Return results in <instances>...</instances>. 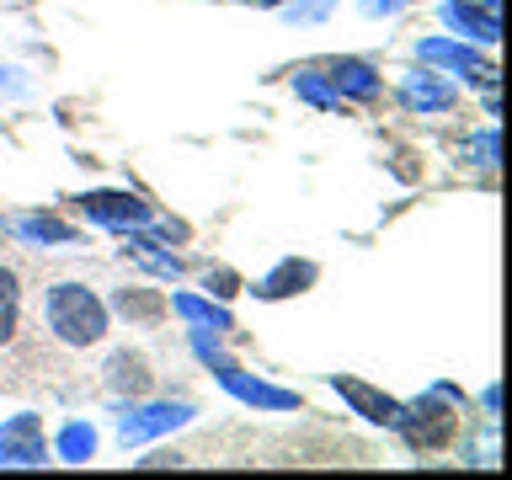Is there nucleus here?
Wrapping results in <instances>:
<instances>
[{
  "instance_id": "18",
  "label": "nucleus",
  "mask_w": 512,
  "mask_h": 480,
  "mask_svg": "<svg viewBox=\"0 0 512 480\" xmlns=\"http://www.w3.org/2000/svg\"><path fill=\"white\" fill-rule=\"evenodd\" d=\"M176 310L192 315V320H219V326H224V315L214 310V304H203V299H176Z\"/></svg>"
},
{
  "instance_id": "13",
  "label": "nucleus",
  "mask_w": 512,
  "mask_h": 480,
  "mask_svg": "<svg viewBox=\"0 0 512 480\" xmlns=\"http://www.w3.org/2000/svg\"><path fill=\"white\" fill-rule=\"evenodd\" d=\"M406 102L411 107H454V86H443V80H422V75H416V80H406Z\"/></svg>"
},
{
  "instance_id": "5",
  "label": "nucleus",
  "mask_w": 512,
  "mask_h": 480,
  "mask_svg": "<svg viewBox=\"0 0 512 480\" xmlns=\"http://www.w3.org/2000/svg\"><path fill=\"white\" fill-rule=\"evenodd\" d=\"M80 208H86L91 219H102V224H139V219H150V208H144L134 192H91V198H80Z\"/></svg>"
},
{
  "instance_id": "14",
  "label": "nucleus",
  "mask_w": 512,
  "mask_h": 480,
  "mask_svg": "<svg viewBox=\"0 0 512 480\" xmlns=\"http://www.w3.org/2000/svg\"><path fill=\"white\" fill-rule=\"evenodd\" d=\"M118 310L128 320H155L160 310H166V299L150 294V288H118Z\"/></svg>"
},
{
  "instance_id": "9",
  "label": "nucleus",
  "mask_w": 512,
  "mask_h": 480,
  "mask_svg": "<svg viewBox=\"0 0 512 480\" xmlns=\"http://www.w3.org/2000/svg\"><path fill=\"white\" fill-rule=\"evenodd\" d=\"M187 406H150V411H139V416H123V443H139V438H150V432H166L176 422H187Z\"/></svg>"
},
{
  "instance_id": "8",
  "label": "nucleus",
  "mask_w": 512,
  "mask_h": 480,
  "mask_svg": "<svg viewBox=\"0 0 512 480\" xmlns=\"http://www.w3.org/2000/svg\"><path fill=\"white\" fill-rule=\"evenodd\" d=\"M22 336V278L16 267H0V352L16 347Z\"/></svg>"
},
{
  "instance_id": "15",
  "label": "nucleus",
  "mask_w": 512,
  "mask_h": 480,
  "mask_svg": "<svg viewBox=\"0 0 512 480\" xmlns=\"http://www.w3.org/2000/svg\"><path fill=\"white\" fill-rule=\"evenodd\" d=\"M230 390H240L246 400H262V406H288V395L267 390V384H251V379H240V374H230Z\"/></svg>"
},
{
  "instance_id": "2",
  "label": "nucleus",
  "mask_w": 512,
  "mask_h": 480,
  "mask_svg": "<svg viewBox=\"0 0 512 480\" xmlns=\"http://www.w3.org/2000/svg\"><path fill=\"white\" fill-rule=\"evenodd\" d=\"M336 390H342V400H352L358 416H368V422L400 427V416H406V406H395L390 395H379L374 384H363V379H352V374H336Z\"/></svg>"
},
{
  "instance_id": "16",
  "label": "nucleus",
  "mask_w": 512,
  "mask_h": 480,
  "mask_svg": "<svg viewBox=\"0 0 512 480\" xmlns=\"http://www.w3.org/2000/svg\"><path fill=\"white\" fill-rule=\"evenodd\" d=\"M59 448H64V459H86L91 448H96V438H91V427H70L59 438Z\"/></svg>"
},
{
  "instance_id": "3",
  "label": "nucleus",
  "mask_w": 512,
  "mask_h": 480,
  "mask_svg": "<svg viewBox=\"0 0 512 480\" xmlns=\"http://www.w3.org/2000/svg\"><path fill=\"white\" fill-rule=\"evenodd\" d=\"M448 22L475 32V38H486V43L502 38V11H496V0H448Z\"/></svg>"
},
{
  "instance_id": "12",
  "label": "nucleus",
  "mask_w": 512,
  "mask_h": 480,
  "mask_svg": "<svg viewBox=\"0 0 512 480\" xmlns=\"http://www.w3.org/2000/svg\"><path fill=\"white\" fill-rule=\"evenodd\" d=\"M304 283H315V267H310V262H283V267L262 283V294L278 299V294H294V288H304Z\"/></svg>"
},
{
  "instance_id": "11",
  "label": "nucleus",
  "mask_w": 512,
  "mask_h": 480,
  "mask_svg": "<svg viewBox=\"0 0 512 480\" xmlns=\"http://www.w3.org/2000/svg\"><path fill=\"white\" fill-rule=\"evenodd\" d=\"M331 80H336V91H352V96H374V91H379L374 70H368V64H358V59L331 64Z\"/></svg>"
},
{
  "instance_id": "17",
  "label": "nucleus",
  "mask_w": 512,
  "mask_h": 480,
  "mask_svg": "<svg viewBox=\"0 0 512 480\" xmlns=\"http://www.w3.org/2000/svg\"><path fill=\"white\" fill-rule=\"evenodd\" d=\"M22 235H38V240H70L75 230L59 219H22Z\"/></svg>"
},
{
  "instance_id": "10",
  "label": "nucleus",
  "mask_w": 512,
  "mask_h": 480,
  "mask_svg": "<svg viewBox=\"0 0 512 480\" xmlns=\"http://www.w3.org/2000/svg\"><path fill=\"white\" fill-rule=\"evenodd\" d=\"M422 59L448 64V70H464V75H475V80H496V70H491L486 59H475L470 48H454V43H422Z\"/></svg>"
},
{
  "instance_id": "19",
  "label": "nucleus",
  "mask_w": 512,
  "mask_h": 480,
  "mask_svg": "<svg viewBox=\"0 0 512 480\" xmlns=\"http://www.w3.org/2000/svg\"><path fill=\"white\" fill-rule=\"evenodd\" d=\"M251 6H278V0H251Z\"/></svg>"
},
{
  "instance_id": "1",
  "label": "nucleus",
  "mask_w": 512,
  "mask_h": 480,
  "mask_svg": "<svg viewBox=\"0 0 512 480\" xmlns=\"http://www.w3.org/2000/svg\"><path fill=\"white\" fill-rule=\"evenodd\" d=\"M43 320L64 347H96L107 336V304L80 283H54L43 294Z\"/></svg>"
},
{
  "instance_id": "6",
  "label": "nucleus",
  "mask_w": 512,
  "mask_h": 480,
  "mask_svg": "<svg viewBox=\"0 0 512 480\" xmlns=\"http://www.w3.org/2000/svg\"><path fill=\"white\" fill-rule=\"evenodd\" d=\"M150 384H155V374H150V363H144L139 352H118V358L107 363V390H112V395L139 400Z\"/></svg>"
},
{
  "instance_id": "4",
  "label": "nucleus",
  "mask_w": 512,
  "mask_h": 480,
  "mask_svg": "<svg viewBox=\"0 0 512 480\" xmlns=\"http://www.w3.org/2000/svg\"><path fill=\"white\" fill-rule=\"evenodd\" d=\"M400 427L411 432V443H432V448L454 438V416H448L438 400H422L416 411H406V416H400Z\"/></svg>"
},
{
  "instance_id": "7",
  "label": "nucleus",
  "mask_w": 512,
  "mask_h": 480,
  "mask_svg": "<svg viewBox=\"0 0 512 480\" xmlns=\"http://www.w3.org/2000/svg\"><path fill=\"white\" fill-rule=\"evenodd\" d=\"M0 459L6 464H43V438L32 416H16V422L0 432Z\"/></svg>"
}]
</instances>
